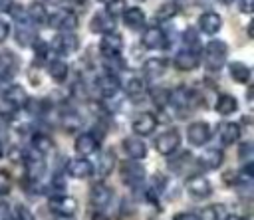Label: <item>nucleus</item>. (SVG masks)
<instances>
[{
	"instance_id": "33",
	"label": "nucleus",
	"mask_w": 254,
	"mask_h": 220,
	"mask_svg": "<svg viewBox=\"0 0 254 220\" xmlns=\"http://www.w3.org/2000/svg\"><path fill=\"white\" fill-rule=\"evenodd\" d=\"M26 16L32 24H44L48 20V10L44 2H30L26 8Z\"/></svg>"
},
{
	"instance_id": "4",
	"label": "nucleus",
	"mask_w": 254,
	"mask_h": 220,
	"mask_svg": "<svg viewBox=\"0 0 254 220\" xmlns=\"http://www.w3.org/2000/svg\"><path fill=\"white\" fill-rule=\"evenodd\" d=\"M24 166H26V174H28V180L32 182H38L44 178L46 174V163H44V155H40L38 151H34L30 147V151L24 155Z\"/></svg>"
},
{
	"instance_id": "47",
	"label": "nucleus",
	"mask_w": 254,
	"mask_h": 220,
	"mask_svg": "<svg viewBox=\"0 0 254 220\" xmlns=\"http://www.w3.org/2000/svg\"><path fill=\"white\" fill-rule=\"evenodd\" d=\"M54 220H75L73 216H67V214H58Z\"/></svg>"
},
{
	"instance_id": "18",
	"label": "nucleus",
	"mask_w": 254,
	"mask_h": 220,
	"mask_svg": "<svg viewBox=\"0 0 254 220\" xmlns=\"http://www.w3.org/2000/svg\"><path fill=\"white\" fill-rule=\"evenodd\" d=\"M123 151L129 159H135V161H141L147 157V145L145 141L139 137V135H133V137H125L123 139Z\"/></svg>"
},
{
	"instance_id": "51",
	"label": "nucleus",
	"mask_w": 254,
	"mask_h": 220,
	"mask_svg": "<svg viewBox=\"0 0 254 220\" xmlns=\"http://www.w3.org/2000/svg\"><path fill=\"white\" fill-rule=\"evenodd\" d=\"M48 2H50V4H60L62 0H48Z\"/></svg>"
},
{
	"instance_id": "40",
	"label": "nucleus",
	"mask_w": 254,
	"mask_h": 220,
	"mask_svg": "<svg viewBox=\"0 0 254 220\" xmlns=\"http://www.w3.org/2000/svg\"><path fill=\"white\" fill-rule=\"evenodd\" d=\"M185 44H187V48H190V50H196V46H198V36H196V32L192 30V28H189V30H185Z\"/></svg>"
},
{
	"instance_id": "48",
	"label": "nucleus",
	"mask_w": 254,
	"mask_h": 220,
	"mask_svg": "<svg viewBox=\"0 0 254 220\" xmlns=\"http://www.w3.org/2000/svg\"><path fill=\"white\" fill-rule=\"evenodd\" d=\"M224 220H248L246 216H226Z\"/></svg>"
},
{
	"instance_id": "20",
	"label": "nucleus",
	"mask_w": 254,
	"mask_h": 220,
	"mask_svg": "<svg viewBox=\"0 0 254 220\" xmlns=\"http://www.w3.org/2000/svg\"><path fill=\"white\" fill-rule=\"evenodd\" d=\"M18 55L10 50L0 52V79H12L18 73Z\"/></svg>"
},
{
	"instance_id": "12",
	"label": "nucleus",
	"mask_w": 254,
	"mask_h": 220,
	"mask_svg": "<svg viewBox=\"0 0 254 220\" xmlns=\"http://www.w3.org/2000/svg\"><path fill=\"white\" fill-rule=\"evenodd\" d=\"M187 139L192 147H202L210 139V125L206 121H194L187 129Z\"/></svg>"
},
{
	"instance_id": "21",
	"label": "nucleus",
	"mask_w": 254,
	"mask_h": 220,
	"mask_svg": "<svg viewBox=\"0 0 254 220\" xmlns=\"http://www.w3.org/2000/svg\"><path fill=\"white\" fill-rule=\"evenodd\" d=\"M73 147H75L77 157H89L99 149V141L93 133H81V135H77Z\"/></svg>"
},
{
	"instance_id": "44",
	"label": "nucleus",
	"mask_w": 254,
	"mask_h": 220,
	"mask_svg": "<svg viewBox=\"0 0 254 220\" xmlns=\"http://www.w3.org/2000/svg\"><path fill=\"white\" fill-rule=\"evenodd\" d=\"M173 220H198V214L194 212H179L173 216Z\"/></svg>"
},
{
	"instance_id": "3",
	"label": "nucleus",
	"mask_w": 254,
	"mask_h": 220,
	"mask_svg": "<svg viewBox=\"0 0 254 220\" xmlns=\"http://www.w3.org/2000/svg\"><path fill=\"white\" fill-rule=\"evenodd\" d=\"M145 166L141 163H137L135 159H129V161H123L121 163V178L127 186L131 188H139L143 186L145 182Z\"/></svg>"
},
{
	"instance_id": "46",
	"label": "nucleus",
	"mask_w": 254,
	"mask_h": 220,
	"mask_svg": "<svg viewBox=\"0 0 254 220\" xmlns=\"http://www.w3.org/2000/svg\"><path fill=\"white\" fill-rule=\"evenodd\" d=\"M91 220H111L103 210H95L93 214H91Z\"/></svg>"
},
{
	"instance_id": "1",
	"label": "nucleus",
	"mask_w": 254,
	"mask_h": 220,
	"mask_svg": "<svg viewBox=\"0 0 254 220\" xmlns=\"http://www.w3.org/2000/svg\"><path fill=\"white\" fill-rule=\"evenodd\" d=\"M226 55H228V46L226 42L222 40H210L204 50H202V59H204V67L208 71H220L224 61H226Z\"/></svg>"
},
{
	"instance_id": "24",
	"label": "nucleus",
	"mask_w": 254,
	"mask_h": 220,
	"mask_svg": "<svg viewBox=\"0 0 254 220\" xmlns=\"http://www.w3.org/2000/svg\"><path fill=\"white\" fill-rule=\"evenodd\" d=\"M198 28H200L204 34H208V36L218 34L220 28H222V18H220V14H216V12H212V10L202 12L200 18H198Z\"/></svg>"
},
{
	"instance_id": "35",
	"label": "nucleus",
	"mask_w": 254,
	"mask_h": 220,
	"mask_svg": "<svg viewBox=\"0 0 254 220\" xmlns=\"http://www.w3.org/2000/svg\"><path fill=\"white\" fill-rule=\"evenodd\" d=\"M62 127L67 133H73L81 127V117L75 111H65V113H62Z\"/></svg>"
},
{
	"instance_id": "39",
	"label": "nucleus",
	"mask_w": 254,
	"mask_h": 220,
	"mask_svg": "<svg viewBox=\"0 0 254 220\" xmlns=\"http://www.w3.org/2000/svg\"><path fill=\"white\" fill-rule=\"evenodd\" d=\"M175 14H177V4L167 2V4H163V6L157 10V20H171Z\"/></svg>"
},
{
	"instance_id": "43",
	"label": "nucleus",
	"mask_w": 254,
	"mask_h": 220,
	"mask_svg": "<svg viewBox=\"0 0 254 220\" xmlns=\"http://www.w3.org/2000/svg\"><path fill=\"white\" fill-rule=\"evenodd\" d=\"M0 220H14V210L6 202H0Z\"/></svg>"
},
{
	"instance_id": "38",
	"label": "nucleus",
	"mask_w": 254,
	"mask_h": 220,
	"mask_svg": "<svg viewBox=\"0 0 254 220\" xmlns=\"http://www.w3.org/2000/svg\"><path fill=\"white\" fill-rule=\"evenodd\" d=\"M151 99L157 107H165L169 103V91L163 89V87H159V89L155 87V89H151Z\"/></svg>"
},
{
	"instance_id": "25",
	"label": "nucleus",
	"mask_w": 254,
	"mask_h": 220,
	"mask_svg": "<svg viewBox=\"0 0 254 220\" xmlns=\"http://www.w3.org/2000/svg\"><path fill=\"white\" fill-rule=\"evenodd\" d=\"M95 87H97V91H99L101 97H113L119 91V79H117V75H113V73L107 71V73H103V75L97 77Z\"/></svg>"
},
{
	"instance_id": "15",
	"label": "nucleus",
	"mask_w": 254,
	"mask_h": 220,
	"mask_svg": "<svg viewBox=\"0 0 254 220\" xmlns=\"http://www.w3.org/2000/svg\"><path fill=\"white\" fill-rule=\"evenodd\" d=\"M141 44L147 48V50H159V48H165L167 46V36H165V30L159 28V26H149L143 36H141Z\"/></svg>"
},
{
	"instance_id": "5",
	"label": "nucleus",
	"mask_w": 254,
	"mask_h": 220,
	"mask_svg": "<svg viewBox=\"0 0 254 220\" xmlns=\"http://www.w3.org/2000/svg\"><path fill=\"white\" fill-rule=\"evenodd\" d=\"M196 93L194 89H190L189 85H179L175 87L173 91H169V103L181 111H187V109H192L194 103H196Z\"/></svg>"
},
{
	"instance_id": "45",
	"label": "nucleus",
	"mask_w": 254,
	"mask_h": 220,
	"mask_svg": "<svg viewBox=\"0 0 254 220\" xmlns=\"http://www.w3.org/2000/svg\"><path fill=\"white\" fill-rule=\"evenodd\" d=\"M8 36H10V26H8V22L0 20V44H2Z\"/></svg>"
},
{
	"instance_id": "7",
	"label": "nucleus",
	"mask_w": 254,
	"mask_h": 220,
	"mask_svg": "<svg viewBox=\"0 0 254 220\" xmlns=\"http://www.w3.org/2000/svg\"><path fill=\"white\" fill-rule=\"evenodd\" d=\"M179 145H181V133L177 129H169L165 133H161L157 139H155V149L159 155H173L179 151Z\"/></svg>"
},
{
	"instance_id": "16",
	"label": "nucleus",
	"mask_w": 254,
	"mask_h": 220,
	"mask_svg": "<svg viewBox=\"0 0 254 220\" xmlns=\"http://www.w3.org/2000/svg\"><path fill=\"white\" fill-rule=\"evenodd\" d=\"M115 16H111L107 10L103 12H95L91 16V22H89V30L91 32H97V34H107V32H113L115 30Z\"/></svg>"
},
{
	"instance_id": "30",
	"label": "nucleus",
	"mask_w": 254,
	"mask_h": 220,
	"mask_svg": "<svg viewBox=\"0 0 254 220\" xmlns=\"http://www.w3.org/2000/svg\"><path fill=\"white\" fill-rule=\"evenodd\" d=\"M218 137H220V143L230 147L234 145L238 139H240V125L238 123H232V121H226L220 125V131H218Z\"/></svg>"
},
{
	"instance_id": "10",
	"label": "nucleus",
	"mask_w": 254,
	"mask_h": 220,
	"mask_svg": "<svg viewBox=\"0 0 254 220\" xmlns=\"http://www.w3.org/2000/svg\"><path fill=\"white\" fill-rule=\"evenodd\" d=\"M123 50V38L113 30V32H107L101 36V42H99V52L103 57H115L119 55V52Z\"/></svg>"
},
{
	"instance_id": "32",
	"label": "nucleus",
	"mask_w": 254,
	"mask_h": 220,
	"mask_svg": "<svg viewBox=\"0 0 254 220\" xmlns=\"http://www.w3.org/2000/svg\"><path fill=\"white\" fill-rule=\"evenodd\" d=\"M165 69H167V61L161 59V57H149V59H145V63H143V73H145L149 79H155V77L163 75Z\"/></svg>"
},
{
	"instance_id": "49",
	"label": "nucleus",
	"mask_w": 254,
	"mask_h": 220,
	"mask_svg": "<svg viewBox=\"0 0 254 220\" xmlns=\"http://www.w3.org/2000/svg\"><path fill=\"white\" fill-rule=\"evenodd\" d=\"M218 2H220V4H226V6H228V4H234V0H218Z\"/></svg>"
},
{
	"instance_id": "37",
	"label": "nucleus",
	"mask_w": 254,
	"mask_h": 220,
	"mask_svg": "<svg viewBox=\"0 0 254 220\" xmlns=\"http://www.w3.org/2000/svg\"><path fill=\"white\" fill-rule=\"evenodd\" d=\"M190 161H192L190 153H181L177 159H171V161H169V168H171V170H175V172H183V170H185V166H189V165H190Z\"/></svg>"
},
{
	"instance_id": "28",
	"label": "nucleus",
	"mask_w": 254,
	"mask_h": 220,
	"mask_svg": "<svg viewBox=\"0 0 254 220\" xmlns=\"http://www.w3.org/2000/svg\"><path fill=\"white\" fill-rule=\"evenodd\" d=\"M46 69H48V75H50L54 81H58V83L65 81L67 71H69L67 61H65V59H62V57H54V59H50V61H48V65H46Z\"/></svg>"
},
{
	"instance_id": "31",
	"label": "nucleus",
	"mask_w": 254,
	"mask_h": 220,
	"mask_svg": "<svg viewBox=\"0 0 254 220\" xmlns=\"http://www.w3.org/2000/svg\"><path fill=\"white\" fill-rule=\"evenodd\" d=\"M228 73L236 83H242V85L250 83V77H252V71L244 61H230L228 63Z\"/></svg>"
},
{
	"instance_id": "52",
	"label": "nucleus",
	"mask_w": 254,
	"mask_h": 220,
	"mask_svg": "<svg viewBox=\"0 0 254 220\" xmlns=\"http://www.w3.org/2000/svg\"><path fill=\"white\" fill-rule=\"evenodd\" d=\"M73 2H83V0H73Z\"/></svg>"
},
{
	"instance_id": "27",
	"label": "nucleus",
	"mask_w": 254,
	"mask_h": 220,
	"mask_svg": "<svg viewBox=\"0 0 254 220\" xmlns=\"http://www.w3.org/2000/svg\"><path fill=\"white\" fill-rule=\"evenodd\" d=\"M121 16H123V22H125V26H127V28H131V30H141V28L145 26V20H147L145 12H143L139 6H131V8H125Z\"/></svg>"
},
{
	"instance_id": "41",
	"label": "nucleus",
	"mask_w": 254,
	"mask_h": 220,
	"mask_svg": "<svg viewBox=\"0 0 254 220\" xmlns=\"http://www.w3.org/2000/svg\"><path fill=\"white\" fill-rule=\"evenodd\" d=\"M238 157L246 163V161H252V143H242L240 149H238Z\"/></svg>"
},
{
	"instance_id": "11",
	"label": "nucleus",
	"mask_w": 254,
	"mask_h": 220,
	"mask_svg": "<svg viewBox=\"0 0 254 220\" xmlns=\"http://www.w3.org/2000/svg\"><path fill=\"white\" fill-rule=\"evenodd\" d=\"M175 67L181 69V71H192L198 67L200 63V54L196 50H190V48H185L181 52L175 54V59H173Z\"/></svg>"
},
{
	"instance_id": "36",
	"label": "nucleus",
	"mask_w": 254,
	"mask_h": 220,
	"mask_svg": "<svg viewBox=\"0 0 254 220\" xmlns=\"http://www.w3.org/2000/svg\"><path fill=\"white\" fill-rule=\"evenodd\" d=\"M125 93H127L129 97H133V99L141 97V95L145 93V83H143V79H141V77H131V79H127V83H125Z\"/></svg>"
},
{
	"instance_id": "34",
	"label": "nucleus",
	"mask_w": 254,
	"mask_h": 220,
	"mask_svg": "<svg viewBox=\"0 0 254 220\" xmlns=\"http://www.w3.org/2000/svg\"><path fill=\"white\" fill-rule=\"evenodd\" d=\"M34 151H38L40 155H46L48 151H52V147H54V143H52V139L46 135V133H36L34 137H32V145H30Z\"/></svg>"
},
{
	"instance_id": "22",
	"label": "nucleus",
	"mask_w": 254,
	"mask_h": 220,
	"mask_svg": "<svg viewBox=\"0 0 254 220\" xmlns=\"http://www.w3.org/2000/svg\"><path fill=\"white\" fill-rule=\"evenodd\" d=\"M224 161V153L220 149H206L198 155L196 163L202 170H216Z\"/></svg>"
},
{
	"instance_id": "17",
	"label": "nucleus",
	"mask_w": 254,
	"mask_h": 220,
	"mask_svg": "<svg viewBox=\"0 0 254 220\" xmlns=\"http://www.w3.org/2000/svg\"><path fill=\"white\" fill-rule=\"evenodd\" d=\"M2 99H4V103H8L12 109H22V107H26V103H28V93H26V89L22 87V85H10V87H6V91L2 93Z\"/></svg>"
},
{
	"instance_id": "14",
	"label": "nucleus",
	"mask_w": 254,
	"mask_h": 220,
	"mask_svg": "<svg viewBox=\"0 0 254 220\" xmlns=\"http://www.w3.org/2000/svg\"><path fill=\"white\" fill-rule=\"evenodd\" d=\"M54 50L62 55H71L79 50V38L73 32H62L56 40H54Z\"/></svg>"
},
{
	"instance_id": "2",
	"label": "nucleus",
	"mask_w": 254,
	"mask_h": 220,
	"mask_svg": "<svg viewBox=\"0 0 254 220\" xmlns=\"http://www.w3.org/2000/svg\"><path fill=\"white\" fill-rule=\"evenodd\" d=\"M50 24V28L58 30V32H73L77 28V14L73 10H67V8H60L56 10L54 14L48 16L46 20Z\"/></svg>"
},
{
	"instance_id": "13",
	"label": "nucleus",
	"mask_w": 254,
	"mask_h": 220,
	"mask_svg": "<svg viewBox=\"0 0 254 220\" xmlns=\"http://www.w3.org/2000/svg\"><path fill=\"white\" fill-rule=\"evenodd\" d=\"M52 212L56 214H67V216H73V212L77 210V200L73 196H67L65 192L64 194H56V196H50L48 200Z\"/></svg>"
},
{
	"instance_id": "8",
	"label": "nucleus",
	"mask_w": 254,
	"mask_h": 220,
	"mask_svg": "<svg viewBox=\"0 0 254 220\" xmlns=\"http://www.w3.org/2000/svg\"><path fill=\"white\" fill-rule=\"evenodd\" d=\"M157 117L151 113V111H141V113H137L135 115V119H133V123H131V129L135 131V135H139V137H147V135H151L155 129H157Z\"/></svg>"
},
{
	"instance_id": "42",
	"label": "nucleus",
	"mask_w": 254,
	"mask_h": 220,
	"mask_svg": "<svg viewBox=\"0 0 254 220\" xmlns=\"http://www.w3.org/2000/svg\"><path fill=\"white\" fill-rule=\"evenodd\" d=\"M234 2H238V10L242 14H250L254 10V0H234Z\"/></svg>"
},
{
	"instance_id": "29",
	"label": "nucleus",
	"mask_w": 254,
	"mask_h": 220,
	"mask_svg": "<svg viewBox=\"0 0 254 220\" xmlns=\"http://www.w3.org/2000/svg\"><path fill=\"white\" fill-rule=\"evenodd\" d=\"M214 109H216V113L222 115V117L232 115V113L238 111V99H236L234 95H230V93H222V95H218V99H216V103H214Z\"/></svg>"
},
{
	"instance_id": "6",
	"label": "nucleus",
	"mask_w": 254,
	"mask_h": 220,
	"mask_svg": "<svg viewBox=\"0 0 254 220\" xmlns=\"http://www.w3.org/2000/svg\"><path fill=\"white\" fill-rule=\"evenodd\" d=\"M14 38L18 42V46L28 48L34 46L38 42V32H36V24H32L28 18H20L16 20V28H14Z\"/></svg>"
},
{
	"instance_id": "19",
	"label": "nucleus",
	"mask_w": 254,
	"mask_h": 220,
	"mask_svg": "<svg viewBox=\"0 0 254 220\" xmlns=\"http://www.w3.org/2000/svg\"><path fill=\"white\" fill-rule=\"evenodd\" d=\"M67 174L71 178H77V180H85L93 174V165L85 159V157H75L73 161L67 163Z\"/></svg>"
},
{
	"instance_id": "50",
	"label": "nucleus",
	"mask_w": 254,
	"mask_h": 220,
	"mask_svg": "<svg viewBox=\"0 0 254 220\" xmlns=\"http://www.w3.org/2000/svg\"><path fill=\"white\" fill-rule=\"evenodd\" d=\"M97 2H101V4H111L113 0H97Z\"/></svg>"
},
{
	"instance_id": "26",
	"label": "nucleus",
	"mask_w": 254,
	"mask_h": 220,
	"mask_svg": "<svg viewBox=\"0 0 254 220\" xmlns=\"http://www.w3.org/2000/svg\"><path fill=\"white\" fill-rule=\"evenodd\" d=\"M115 163H117V159H115V151H113V149H105V151H101L99 157H97V163H95V170H97V174H99L101 178H105L107 174H111Z\"/></svg>"
},
{
	"instance_id": "23",
	"label": "nucleus",
	"mask_w": 254,
	"mask_h": 220,
	"mask_svg": "<svg viewBox=\"0 0 254 220\" xmlns=\"http://www.w3.org/2000/svg\"><path fill=\"white\" fill-rule=\"evenodd\" d=\"M187 190H189V194H190L192 198L202 200V198L210 196L212 184H210V180L204 178V176H192V178H189V182H187Z\"/></svg>"
},
{
	"instance_id": "9",
	"label": "nucleus",
	"mask_w": 254,
	"mask_h": 220,
	"mask_svg": "<svg viewBox=\"0 0 254 220\" xmlns=\"http://www.w3.org/2000/svg\"><path fill=\"white\" fill-rule=\"evenodd\" d=\"M113 200V188L107 186L105 182H95L89 190V202L97 208V210H103L109 206V202Z\"/></svg>"
}]
</instances>
